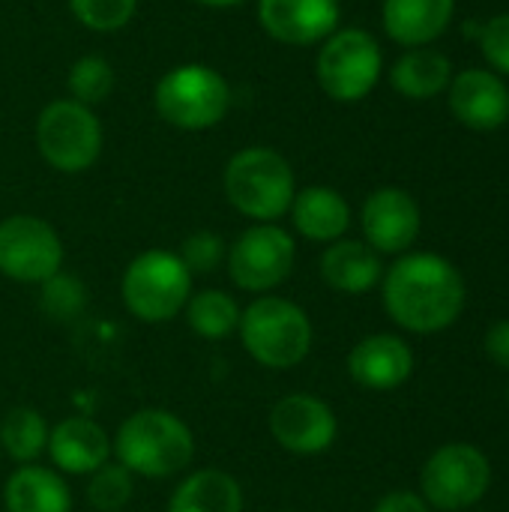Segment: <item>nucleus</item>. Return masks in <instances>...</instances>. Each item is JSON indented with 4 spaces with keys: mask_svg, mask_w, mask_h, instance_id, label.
Masks as SVG:
<instances>
[{
    "mask_svg": "<svg viewBox=\"0 0 509 512\" xmlns=\"http://www.w3.org/2000/svg\"><path fill=\"white\" fill-rule=\"evenodd\" d=\"M36 147L54 171L81 174L93 168L102 153V123L87 105L57 99L45 105L36 120Z\"/></svg>",
    "mask_w": 509,
    "mask_h": 512,
    "instance_id": "8",
    "label": "nucleus"
},
{
    "mask_svg": "<svg viewBox=\"0 0 509 512\" xmlns=\"http://www.w3.org/2000/svg\"><path fill=\"white\" fill-rule=\"evenodd\" d=\"M48 432L36 408H12L0 423V450L18 465H33L48 447Z\"/></svg>",
    "mask_w": 509,
    "mask_h": 512,
    "instance_id": "24",
    "label": "nucleus"
},
{
    "mask_svg": "<svg viewBox=\"0 0 509 512\" xmlns=\"http://www.w3.org/2000/svg\"><path fill=\"white\" fill-rule=\"evenodd\" d=\"M240 339L249 357L267 369H294L312 351L309 315L285 297H258L240 312Z\"/></svg>",
    "mask_w": 509,
    "mask_h": 512,
    "instance_id": "4",
    "label": "nucleus"
},
{
    "mask_svg": "<svg viewBox=\"0 0 509 512\" xmlns=\"http://www.w3.org/2000/svg\"><path fill=\"white\" fill-rule=\"evenodd\" d=\"M66 87H69V99L93 108L99 102H105L114 90V69L105 57L99 54H87L81 60L72 63L69 69V78H66Z\"/></svg>",
    "mask_w": 509,
    "mask_h": 512,
    "instance_id": "26",
    "label": "nucleus"
},
{
    "mask_svg": "<svg viewBox=\"0 0 509 512\" xmlns=\"http://www.w3.org/2000/svg\"><path fill=\"white\" fill-rule=\"evenodd\" d=\"M321 276L333 291L366 294L384 279V267L366 240H336L321 255Z\"/></svg>",
    "mask_w": 509,
    "mask_h": 512,
    "instance_id": "20",
    "label": "nucleus"
},
{
    "mask_svg": "<svg viewBox=\"0 0 509 512\" xmlns=\"http://www.w3.org/2000/svg\"><path fill=\"white\" fill-rule=\"evenodd\" d=\"M168 512H243V489L231 474L204 468L174 489Z\"/></svg>",
    "mask_w": 509,
    "mask_h": 512,
    "instance_id": "22",
    "label": "nucleus"
},
{
    "mask_svg": "<svg viewBox=\"0 0 509 512\" xmlns=\"http://www.w3.org/2000/svg\"><path fill=\"white\" fill-rule=\"evenodd\" d=\"M195 3H201V6H213V9H225V6H237V3H243V0H195Z\"/></svg>",
    "mask_w": 509,
    "mask_h": 512,
    "instance_id": "34",
    "label": "nucleus"
},
{
    "mask_svg": "<svg viewBox=\"0 0 509 512\" xmlns=\"http://www.w3.org/2000/svg\"><path fill=\"white\" fill-rule=\"evenodd\" d=\"M39 306L48 318L54 321H72L84 312L87 306V288L81 285V279L66 276V273H54L48 282H42L39 291Z\"/></svg>",
    "mask_w": 509,
    "mask_h": 512,
    "instance_id": "28",
    "label": "nucleus"
},
{
    "mask_svg": "<svg viewBox=\"0 0 509 512\" xmlns=\"http://www.w3.org/2000/svg\"><path fill=\"white\" fill-rule=\"evenodd\" d=\"M339 432L333 408L309 393H291L270 411L273 441L294 456H318L333 447Z\"/></svg>",
    "mask_w": 509,
    "mask_h": 512,
    "instance_id": "12",
    "label": "nucleus"
},
{
    "mask_svg": "<svg viewBox=\"0 0 509 512\" xmlns=\"http://www.w3.org/2000/svg\"><path fill=\"white\" fill-rule=\"evenodd\" d=\"M111 456L129 474L165 480L192 465L195 435L177 414L144 408L120 423L111 441Z\"/></svg>",
    "mask_w": 509,
    "mask_h": 512,
    "instance_id": "2",
    "label": "nucleus"
},
{
    "mask_svg": "<svg viewBox=\"0 0 509 512\" xmlns=\"http://www.w3.org/2000/svg\"><path fill=\"white\" fill-rule=\"evenodd\" d=\"M186 321L201 339H225L240 327V306L231 294L207 288L189 297Z\"/></svg>",
    "mask_w": 509,
    "mask_h": 512,
    "instance_id": "25",
    "label": "nucleus"
},
{
    "mask_svg": "<svg viewBox=\"0 0 509 512\" xmlns=\"http://www.w3.org/2000/svg\"><path fill=\"white\" fill-rule=\"evenodd\" d=\"M450 111L468 129H498L509 120L507 84L489 69H465L450 81Z\"/></svg>",
    "mask_w": 509,
    "mask_h": 512,
    "instance_id": "16",
    "label": "nucleus"
},
{
    "mask_svg": "<svg viewBox=\"0 0 509 512\" xmlns=\"http://www.w3.org/2000/svg\"><path fill=\"white\" fill-rule=\"evenodd\" d=\"M63 267V243L57 231L27 213L0 222V273L21 285H42Z\"/></svg>",
    "mask_w": 509,
    "mask_h": 512,
    "instance_id": "11",
    "label": "nucleus"
},
{
    "mask_svg": "<svg viewBox=\"0 0 509 512\" xmlns=\"http://www.w3.org/2000/svg\"><path fill=\"white\" fill-rule=\"evenodd\" d=\"M453 81V63L435 48H408L390 69V84L405 99H435Z\"/></svg>",
    "mask_w": 509,
    "mask_h": 512,
    "instance_id": "23",
    "label": "nucleus"
},
{
    "mask_svg": "<svg viewBox=\"0 0 509 512\" xmlns=\"http://www.w3.org/2000/svg\"><path fill=\"white\" fill-rule=\"evenodd\" d=\"M453 12L456 0H384L381 18L393 42L405 48H426L447 33Z\"/></svg>",
    "mask_w": 509,
    "mask_h": 512,
    "instance_id": "18",
    "label": "nucleus"
},
{
    "mask_svg": "<svg viewBox=\"0 0 509 512\" xmlns=\"http://www.w3.org/2000/svg\"><path fill=\"white\" fill-rule=\"evenodd\" d=\"M288 213L294 219L297 234H303L312 243H336L351 228V207L330 186L300 189Z\"/></svg>",
    "mask_w": 509,
    "mask_h": 512,
    "instance_id": "19",
    "label": "nucleus"
},
{
    "mask_svg": "<svg viewBox=\"0 0 509 512\" xmlns=\"http://www.w3.org/2000/svg\"><path fill=\"white\" fill-rule=\"evenodd\" d=\"M69 9L87 30L114 33L132 21L138 0H69Z\"/></svg>",
    "mask_w": 509,
    "mask_h": 512,
    "instance_id": "29",
    "label": "nucleus"
},
{
    "mask_svg": "<svg viewBox=\"0 0 509 512\" xmlns=\"http://www.w3.org/2000/svg\"><path fill=\"white\" fill-rule=\"evenodd\" d=\"M363 237L378 255H402L408 252L420 237V207L417 201L396 186L375 189L360 213Z\"/></svg>",
    "mask_w": 509,
    "mask_h": 512,
    "instance_id": "13",
    "label": "nucleus"
},
{
    "mask_svg": "<svg viewBox=\"0 0 509 512\" xmlns=\"http://www.w3.org/2000/svg\"><path fill=\"white\" fill-rule=\"evenodd\" d=\"M228 204L252 222H276L297 195L291 162L270 147L237 150L222 174Z\"/></svg>",
    "mask_w": 509,
    "mask_h": 512,
    "instance_id": "3",
    "label": "nucleus"
},
{
    "mask_svg": "<svg viewBox=\"0 0 509 512\" xmlns=\"http://www.w3.org/2000/svg\"><path fill=\"white\" fill-rule=\"evenodd\" d=\"M45 450L57 471L90 477L111 459V438L90 417H66L48 432Z\"/></svg>",
    "mask_w": 509,
    "mask_h": 512,
    "instance_id": "17",
    "label": "nucleus"
},
{
    "mask_svg": "<svg viewBox=\"0 0 509 512\" xmlns=\"http://www.w3.org/2000/svg\"><path fill=\"white\" fill-rule=\"evenodd\" d=\"M120 294L138 321L165 324L186 309L192 297V273L180 255L168 249H147L126 267Z\"/></svg>",
    "mask_w": 509,
    "mask_h": 512,
    "instance_id": "5",
    "label": "nucleus"
},
{
    "mask_svg": "<svg viewBox=\"0 0 509 512\" xmlns=\"http://www.w3.org/2000/svg\"><path fill=\"white\" fill-rule=\"evenodd\" d=\"M372 512H429V504L417 492H390L375 504Z\"/></svg>",
    "mask_w": 509,
    "mask_h": 512,
    "instance_id": "33",
    "label": "nucleus"
},
{
    "mask_svg": "<svg viewBox=\"0 0 509 512\" xmlns=\"http://www.w3.org/2000/svg\"><path fill=\"white\" fill-rule=\"evenodd\" d=\"M153 105L165 123L201 132L225 120L231 108V87L216 69L204 63H183L159 78Z\"/></svg>",
    "mask_w": 509,
    "mask_h": 512,
    "instance_id": "6",
    "label": "nucleus"
},
{
    "mask_svg": "<svg viewBox=\"0 0 509 512\" xmlns=\"http://www.w3.org/2000/svg\"><path fill=\"white\" fill-rule=\"evenodd\" d=\"M483 348H486V357H489L498 369L509 372V321H495V324L486 330Z\"/></svg>",
    "mask_w": 509,
    "mask_h": 512,
    "instance_id": "32",
    "label": "nucleus"
},
{
    "mask_svg": "<svg viewBox=\"0 0 509 512\" xmlns=\"http://www.w3.org/2000/svg\"><path fill=\"white\" fill-rule=\"evenodd\" d=\"M135 474H129L120 462H105L99 471L90 474V483H87V501L90 507L99 512H120L129 501H132V492H135Z\"/></svg>",
    "mask_w": 509,
    "mask_h": 512,
    "instance_id": "27",
    "label": "nucleus"
},
{
    "mask_svg": "<svg viewBox=\"0 0 509 512\" xmlns=\"http://www.w3.org/2000/svg\"><path fill=\"white\" fill-rule=\"evenodd\" d=\"M225 240L213 231H195L180 246V261L192 276H207L225 261Z\"/></svg>",
    "mask_w": 509,
    "mask_h": 512,
    "instance_id": "30",
    "label": "nucleus"
},
{
    "mask_svg": "<svg viewBox=\"0 0 509 512\" xmlns=\"http://www.w3.org/2000/svg\"><path fill=\"white\" fill-rule=\"evenodd\" d=\"M414 372V351L393 333H375L354 345L348 354V375L372 393L399 390Z\"/></svg>",
    "mask_w": 509,
    "mask_h": 512,
    "instance_id": "15",
    "label": "nucleus"
},
{
    "mask_svg": "<svg viewBox=\"0 0 509 512\" xmlns=\"http://www.w3.org/2000/svg\"><path fill=\"white\" fill-rule=\"evenodd\" d=\"M384 69L381 45L369 30L342 27L330 33L318 51L315 75L321 90L336 102H360L366 99Z\"/></svg>",
    "mask_w": 509,
    "mask_h": 512,
    "instance_id": "7",
    "label": "nucleus"
},
{
    "mask_svg": "<svg viewBox=\"0 0 509 512\" xmlns=\"http://www.w3.org/2000/svg\"><path fill=\"white\" fill-rule=\"evenodd\" d=\"M507 402H509V393H507Z\"/></svg>",
    "mask_w": 509,
    "mask_h": 512,
    "instance_id": "35",
    "label": "nucleus"
},
{
    "mask_svg": "<svg viewBox=\"0 0 509 512\" xmlns=\"http://www.w3.org/2000/svg\"><path fill=\"white\" fill-rule=\"evenodd\" d=\"M225 258L228 276L237 288L249 294H267L291 276L297 246L285 228L273 222H258L234 240Z\"/></svg>",
    "mask_w": 509,
    "mask_h": 512,
    "instance_id": "10",
    "label": "nucleus"
},
{
    "mask_svg": "<svg viewBox=\"0 0 509 512\" xmlns=\"http://www.w3.org/2000/svg\"><path fill=\"white\" fill-rule=\"evenodd\" d=\"M492 486V465L471 444H447L420 471L423 501L441 512H462L483 501Z\"/></svg>",
    "mask_w": 509,
    "mask_h": 512,
    "instance_id": "9",
    "label": "nucleus"
},
{
    "mask_svg": "<svg viewBox=\"0 0 509 512\" xmlns=\"http://www.w3.org/2000/svg\"><path fill=\"white\" fill-rule=\"evenodd\" d=\"M339 0H258L264 33L282 45H315L339 30Z\"/></svg>",
    "mask_w": 509,
    "mask_h": 512,
    "instance_id": "14",
    "label": "nucleus"
},
{
    "mask_svg": "<svg viewBox=\"0 0 509 512\" xmlns=\"http://www.w3.org/2000/svg\"><path fill=\"white\" fill-rule=\"evenodd\" d=\"M6 512H72V492L63 477L42 465H21L3 489Z\"/></svg>",
    "mask_w": 509,
    "mask_h": 512,
    "instance_id": "21",
    "label": "nucleus"
},
{
    "mask_svg": "<svg viewBox=\"0 0 509 512\" xmlns=\"http://www.w3.org/2000/svg\"><path fill=\"white\" fill-rule=\"evenodd\" d=\"M480 48H483V57H486L495 69H501V72H507L509 75V12L483 21Z\"/></svg>",
    "mask_w": 509,
    "mask_h": 512,
    "instance_id": "31",
    "label": "nucleus"
},
{
    "mask_svg": "<svg viewBox=\"0 0 509 512\" xmlns=\"http://www.w3.org/2000/svg\"><path fill=\"white\" fill-rule=\"evenodd\" d=\"M384 309L402 330L420 336L441 333L465 309V279L435 252L402 255L384 273Z\"/></svg>",
    "mask_w": 509,
    "mask_h": 512,
    "instance_id": "1",
    "label": "nucleus"
}]
</instances>
